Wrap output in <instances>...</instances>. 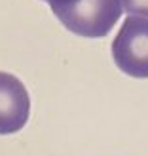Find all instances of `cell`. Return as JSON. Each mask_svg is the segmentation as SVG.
I'll return each mask as SVG.
<instances>
[{
    "label": "cell",
    "mask_w": 148,
    "mask_h": 156,
    "mask_svg": "<svg viewBox=\"0 0 148 156\" xmlns=\"http://www.w3.org/2000/svg\"><path fill=\"white\" fill-rule=\"evenodd\" d=\"M30 97L17 76L0 73V135L19 131L29 120Z\"/></svg>",
    "instance_id": "obj_3"
},
{
    "label": "cell",
    "mask_w": 148,
    "mask_h": 156,
    "mask_svg": "<svg viewBox=\"0 0 148 156\" xmlns=\"http://www.w3.org/2000/svg\"><path fill=\"white\" fill-rule=\"evenodd\" d=\"M51 12L71 30L84 38H103L122 15L120 0H48Z\"/></svg>",
    "instance_id": "obj_1"
},
{
    "label": "cell",
    "mask_w": 148,
    "mask_h": 156,
    "mask_svg": "<svg viewBox=\"0 0 148 156\" xmlns=\"http://www.w3.org/2000/svg\"><path fill=\"white\" fill-rule=\"evenodd\" d=\"M112 57L122 73L148 78V19L129 15L112 42Z\"/></svg>",
    "instance_id": "obj_2"
},
{
    "label": "cell",
    "mask_w": 148,
    "mask_h": 156,
    "mask_svg": "<svg viewBox=\"0 0 148 156\" xmlns=\"http://www.w3.org/2000/svg\"><path fill=\"white\" fill-rule=\"evenodd\" d=\"M120 4L127 13L148 19V0H120Z\"/></svg>",
    "instance_id": "obj_4"
}]
</instances>
